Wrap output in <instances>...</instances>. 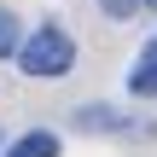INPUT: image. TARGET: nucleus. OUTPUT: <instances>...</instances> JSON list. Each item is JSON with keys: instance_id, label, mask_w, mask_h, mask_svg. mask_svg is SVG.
I'll return each mask as SVG.
<instances>
[{"instance_id": "20e7f679", "label": "nucleus", "mask_w": 157, "mask_h": 157, "mask_svg": "<svg viewBox=\"0 0 157 157\" xmlns=\"http://www.w3.org/2000/svg\"><path fill=\"white\" fill-rule=\"evenodd\" d=\"M6 157H58V134L52 128H29V134H17L6 146Z\"/></svg>"}, {"instance_id": "39448f33", "label": "nucleus", "mask_w": 157, "mask_h": 157, "mask_svg": "<svg viewBox=\"0 0 157 157\" xmlns=\"http://www.w3.org/2000/svg\"><path fill=\"white\" fill-rule=\"evenodd\" d=\"M17 47H23V29H17V17L0 6V58H17Z\"/></svg>"}, {"instance_id": "423d86ee", "label": "nucleus", "mask_w": 157, "mask_h": 157, "mask_svg": "<svg viewBox=\"0 0 157 157\" xmlns=\"http://www.w3.org/2000/svg\"><path fill=\"white\" fill-rule=\"evenodd\" d=\"M140 6H146V0H99V12H105L111 23H128V17H134Z\"/></svg>"}, {"instance_id": "7ed1b4c3", "label": "nucleus", "mask_w": 157, "mask_h": 157, "mask_svg": "<svg viewBox=\"0 0 157 157\" xmlns=\"http://www.w3.org/2000/svg\"><path fill=\"white\" fill-rule=\"evenodd\" d=\"M128 93H134V99H157V41L134 58V70H128Z\"/></svg>"}, {"instance_id": "6e6552de", "label": "nucleus", "mask_w": 157, "mask_h": 157, "mask_svg": "<svg viewBox=\"0 0 157 157\" xmlns=\"http://www.w3.org/2000/svg\"><path fill=\"white\" fill-rule=\"evenodd\" d=\"M146 6H157V0H146Z\"/></svg>"}, {"instance_id": "f257e3e1", "label": "nucleus", "mask_w": 157, "mask_h": 157, "mask_svg": "<svg viewBox=\"0 0 157 157\" xmlns=\"http://www.w3.org/2000/svg\"><path fill=\"white\" fill-rule=\"evenodd\" d=\"M17 70L35 76V82H58V76H70V70H76V41H70V29H58V23H35V29L23 35V47H17Z\"/></svg>"}, {"instance_id": "f03ea898", "label": "nucleus", "mask_w": 157, "mask_h": 157, "mask_svg": "<svg viewBox=\"0 0 157 157\" xmlns=\"http://www.w3.org/2000/svg\"><path fill=\"white\" fill-rule=\"evenodd\" d=\"M76 134H151L146 122H134L128 111H111V105H82L76 111Z\"/></svg>"}, {"instance_id": "0eeeda50", "label": "nucleus", "mask_w": 157, "mask_h": 157, "mask_svg": "<svg viewBox=\"0 0 157 157\" xmlns=\"http://www.w3.org/2000/svg\"><path fill=\"white\" fill-rule=\"evenodd\" d=\"M0 151H6V134H0Z\"/></svg>"}]
</instances>
